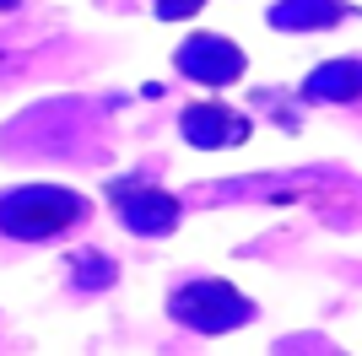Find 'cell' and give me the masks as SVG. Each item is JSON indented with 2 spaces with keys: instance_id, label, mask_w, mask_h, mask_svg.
Returning <instances> with one entry per match:
<instances>
[{
  "instance_id": "cell-1",
  "label": "cell",
  "mask_w": 362,
  "mask_h": 356,
  "mask_svg": "<svg viewBox=\"0 0 362 356\" xmlns=\"http://www.w3.org/2000/svg\"><path fill=\"white\" fill-rule=\"evenodd\" d=\"M325 16H341V6H330V0H298V6H276V22H292V28H303V22H325Z\"/></svg>"
}]
</instances>
